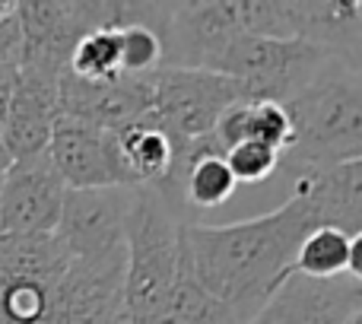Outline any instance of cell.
Masks as SVG:
<instances>
[{"mask_svg": "<svg viewBox=\"0 0 362 324\" xmlns=\"http://www.w3.org/2000/svg\"><path fill=\"white\" fill-rule=\"evenodd\" d=\"M312 229V213L293 194L283 207L261 216L226 226H185V261L206 296L251 324L270 293L286 280L296 248Z\"/></svg>", "mask_w": 362, "mask_h": 324, "instance_id": "cell-1", "label": "cell"}, {"mask_svg": "<svg viewBox=\"0 0 362 324\" xmlns=\"http://www.w3.org/2000/svg\"><path fill=\"white\" fill-rule=\"evenodd\" d=\"M181 216L153 185L131 187L124 226V318H150L175 287L185 267Z\"/></svg>", "mask_w": 362, "mask_h": 324, "instance_id": "cell-2", "label": "cell"}, {"mask_svg": "<svg viewBox=\"0 0 362 324\" xmlns=\"http://www.w3.org/2000/svg\"><path fill=\"white\" fill-rule=\"evenodd\" d=\"M293 156L302 168L362 159V76L353 61H334L286 102Z\"/></svg>", "mask_w": 362, "mask_h": 324, "instance_id": "cell-3", "label": "cell"}, {"mask_svg": "<svg viewBox=\"0 0 362 324\" xmlns=\"http://www.w3.org/2000/svg\"><path fill=\"white\" fill-rule=\"evenodd\" d=\"M340 54L305 38H255L235 35L210 61L213 74H223L245 89V102H280L318 80Z\"/></svg>", "mask_w": 362, "mask_h": 324, "instance_id": "cell-4", "label": "cell"}, {"mask_svg": "<svg viewBox=\"0 0 362 324\" xmlns=\"http://www.w3.org/2000/svg\"><path fill=\"white\" fill-rule=\"evenodd\" d=\"M245 102L235 80L197 67H159L153 74V105L146 118L169 134L172 146L181 140L210 137L219 115Z\"/></svg>", "mask_w": 362, "mask_h": 324, "instance_id": "cell-5", "label": "cell"}, {"mask_svg": "<svg viewBox=\"0 0 362 324\" xmlns=\"http://www.w3.org/2000/svg\"><path fill=\"white\" fill-rule=\"evenodd\" d=\"M67 185L48 150L13 159L0 175V236H51L61 219Z\"/></svg>", "mask_w": 362, "mask_h": 324, "instance_id": "cell-6", "label": "cell"}, {"mask_svg": "<svg viewBox=\"0 0 362 324\" xmlns=\"http://www.w3.org/2000/svg\"><path fill=\"white\" fill-rule=\"evenodd\" d=\"M127 200L131 187H93V191L67 187L54 229L64 251L76 261H99L124 251Z\"/></svg>", "mask_w": 362, "mask_h": 324, "instance_id": "cell-7", "label": "cell"}, {"mask_svg": "<svg viewBox=\"0 0 362 324\" xmlns=\"http://www.w3.org/2000/svg\"><path fill=\"white\" fill-rule=\"evenodd\" d=\"M362 315V280L286 274L251 324H350Z\"/></svg>", "mask_w": 362, "mask_h": 324, "instance_id": "cell-8", "label": "cell"}, {"mask_svg": "<svg viewBox=\"0 0 362 324\" xmlns=\"http://www.w3.org/2000/svg\"><path fill=\"white\" fill-rule=\"evenodd\" d=\"M48 156L57 175L74 191H93V187H134L124 159L118 153L115 134L99 127L80 125L70 118H57L48 140Z\"/></svg>", "mask_w": 362, "mask_h": 324, "instance_id": "cell-9", "label": "cell"}, {"mask_svg": "<svg viewBox=\"0 0 362 324\" xmlns=\"http://www.w3.org/2000/svg\"><path fill=\"white\" fill-rule=\"evenodd\" d=\"M153 105V76H121L115 83H83L67 70L57 80V118L118 134L137 125Z\"/></svg>", "mask_w": 362, "mask_h": 324, "instance_id": "cell-10", "label": "cell"}, {"mask_svg": "<svg viewBox=\"0 0 362 324\" xmlns=\"http://www.w3.org/2000/svg\"><path fill=\"white\" fill-rule=\"evenodd\" d=\"M57 80L61 76L45 74V70L16 67V86H13V99L6 108L4 131H0L10 162L48 150L57 121Z\"/></svg>", "mask_w": 362, "mask_h": 324, "instance_id": "cell-11", "label": "cell"}, {"mask_svg": "<svg viewBox=\"0 0 362 324\" xmlns=\"http://www.w3.org/2000/svg\"><path fill=\"white\" fill-rule=\"evenodd\" d=\"M293 194L312 213L315 226H331L346 236H362V159L305 168Z\"/></svg>", "mask_w": 362, "mask_h": 324, "instance_id": "cell-12", "label": "cell"}, {"mask_svg": "<svg viewBox=\"0 0 362 324\" xmlns=\"http://www.w3.org/2000/svg\"><path fill=\"white\" fill-rule=\"evenodd\" d=\"M213 140L219 150L229 153L238 144H264L270 150L283 153L293 150V121H289L286 108L280 102H235L219 115L216 127H213Z\"/></svg>", "mask_w": 362, "mask_h": 324, "instance_id": "cell-13", "label": "cell"}, {"mask_svg": "<svg viewBox=\"0 0 362 324\" xmlns=\"http://www.w3.org/2000/svg\"><path fill=\"white\" fill-rule=\"evenodd\" d=\"M289 274H302L312 280H334V277L362 280V236H346L331 226H315L296 248Z\"/></svg>", "mask_w": 362, "mask_h": 324, "instance_id": "cell-14", "label": "cell"}, {"mask_svg": "<svg viewBox=\"0 0 362 324\" xmlns=\"http://www.w3.org/2000/svg\"><path fill=\"white\" fill-rule=\"evenodd\" d=\"M115 140H118V153H121V159H124V168H127V175H131L134 187L159 185V181L165 178L175 146H172L169 134L159 131L146 115L137 125L118 131Z\"/></svg>", "mask_w": 362, "mask_h": 324, "instance_id": "cell-15", "label": "cell"}, {"mask_svg": "<svg viewBox=\"0 0 362 324\" xmlns=\"http://www.w3.org/2000/svg\"><path fill=\"white\" fill-rule=\"evenodd\" d=\"M140 324H245L232 312L229 306H223L219 299L206 296L204 289L194 283L191 270H187V261L181 267L175 287L165 296V302Z\"/></svg>", "mask_w": 362, "mask_h": 324, "instance_id": "cell-16", "label": "cell"}, {"mask_svg": "<svg viewBox=\"0 0 362 324\" xmlns=\"http://www.w3.org/2000/svg\"><path fill=\"white\" fill-rule=\"evenodd\" d=\"M118 25L93 29L74 45L67 57V74L83 83H115L121 80V54H118Z\"/></svg>", "mask_w": 362, "mask_h": 324, "instance_id": "cell-17", "label": "cell"}, {"mask_svg": "<svg viewBox=\"0 0 362 324\" xmlns=\"http://www.w3.org/2000/svg\"><path fill=\"white\" fill-rule=\"evenodd\" d=\"M150 4H144V16L118 25V54H121V76H153L165 61L163 38L146 23Z\"/></svg>", "mask_w": 362, "mask_h": 324, "instance_id": "cell-18", "label": "cell"}, {"mask_svg": "<svg viewBox=\"0 0 362 324\" xmlns=\"http://www.w3.org/2000/svg\"><path fill=\"white\" fill-rule=\"evenodd\" d=\"M226 166H229L235 185H261L280 168V153L248 140V144H238L226 153Z\"/></svg>", "mask_w": 362, "mask_h": 324, "instance_id": "cell-19", "label": "cell"}, {"mask_svg": "<svg viewBox=\"0 0 362 324\" xmlns=\"http://www.w3.org/2000/svg\"><path fill=\"white\" fill-rule=\"evenodd\" d=\"M23 61V29L16 13L0 23V67H19Z\"/></svg>", "mask_w": 362, "mask_h": 324, "instance_id": "cell-20", "label": "cell"}, {"mask_svg": "<svg viewBox=\"0 0 362 324\" xmlns=\"http://www.w3.org/2000/svg\"><path fill=\"white\" fill-rule=\"evenodd\" d=\"M13 86H16V67H0V131H4L6 108L13 99Z\"/></svg>", "mask_w": 362, "mask_h": 324, "instance_id": "cell-21", "label": "cell"}, {"mask_svg": "<svg viewBox=\"0 0 362 324\" xmlns=\"http://www.w3.org/2000/svg\"><path fill=\"white\" fill-rule=\"evenodd\" d=\"M13 13H16V0H0V23L6 16H13Z\"/></svg>", "mask_w": 362, "mask_h": 324, "instance_id": "cell-22", "label": "cell"}, {"mask_svg": "<svg viewBox=\"0 0 362 324\" xmlns=\"http://www.w3.org/2000/svg\"><path fill=\"white\" fill-rule=\"evenodd\" d=\"M112 324H127V318H124V315H121V318H115Z\"/></svg>", "mask_w": 362, "mask_h": 324, "instance_id": "cell-23", "label": "cell"}, {"mask_svg": "<svg viewBox=\"0 0 362 324\" xmlns=\"http://www.w3.org/2000/svg\"><path fill=\"white\" fill-rule=\"evenodd\" d=\"M350 324H362V315H359V318H356V321H350Z\"/></svg>", "mask_w": 362, "mask_h": 324, "instance_id": "cell-24", "label": "cell"}]
</instances>
